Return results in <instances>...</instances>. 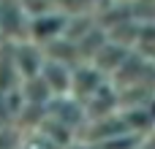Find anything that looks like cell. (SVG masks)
I'll return each mask as SVG.
<instances>
[]
</instances>
